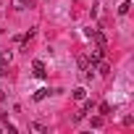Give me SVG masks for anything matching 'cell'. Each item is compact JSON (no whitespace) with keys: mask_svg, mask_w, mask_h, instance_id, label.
Here are the masks:
<instances>
[{"mask_svg":"<svg viewBox=\"0 0 134 134\" xmlns=\"http://www.w3.org/2000/svg\"><path fill=\"white\" fill-rule=\"evenodd\" d=\"M74 100H79V103L87 100V90H84V87H76V90H74Z\"/></svg>","mask_w":134,"mask_h":134,"instance_id":"obj_4","label":"cell"},{"mask_svg":"<svg viewBox=\"0 0 134 134\" xmlns=\"http://www.w3.org/2000/svg\"><path fill=\"white\" fill-rule=\"evenodd\" d=\"M103 124H105L103 116H95V118H92V129H103Z\"/></svg>","mask_w":134,"mask_h":134,"instance_id":"obj_10","label":"cell"},{"mask_svg":"<svg viewBox=\"0 0 134 134\" xmlns=\"http://www.w3.org/2000/svg\"><path fill=\"white\" fill-rule=\"evenodd\" d=\"M32 71H34V76H37V79H45V74H47L42 60H34V63H32Z\"/></svg>","mask_w":134,"mask_h":134,"instance_id":"obj_2","label":"cell"},{"mask_svg":"<svg viewBox=\"0 0 134 134\" xmlns=\"http://www.w3.org/2000/svg\"><path fill=\"white\" fill-rule=\"evenodd\" d=\"M13 8H16V11H24V8H29V0H13Z\"/></svg>","mask_w":134,"mask_h":134,"instance_id":"obj_7","label":"cell"},{"mask_svg":"<svg viewBox=\"0 0 134 134\" xmlns=\"http://www.w3.org/2000/svg\"><path fill=\"white\" fill-rule=\"evenodd\" d=\"M11 58H13L11 50H0V60H3V63H11Z\"/></svg>","mask_w":134,"mask_h":134,"instance_id":"obj_8","label":"cell"},{"mask_svg":"<svg viewBox=\"0 0 134 134\" xmlns=\"http://www.w3.org/2000/svg\"><path fill=\"white\" fill-rule=\"evenodd\" d=\"M103 58H105V47H100V45H97V47H95V50L90 53V63L95 66V63H100Z\"/></svg>","mask_w":134,"mask_h":134,"instance_id":"obj_1","label":"cell"},{"mask_svg":"<svg viewBox=\"0 0 134 134\" xmlns=\"http://www.w3.org/2000/svg\"><path fill=\"white\" fill-rule=\"evenodd\" d=\"M129 11H131V3H129V0H124V3L118 5V16H126Z\"/></svg>","mask_w":134,"mask_h":134,"instance_id":"obj_5","label":"cell"},{"mask_svg":"<svg viewBox=\"0 0 134 134\" xmlns=\"http://www.w3.org/2000/svg\"><path fill=\"white\" fill-rule=\"evenodd\" d=\"M29 129H32V131H40V134H42V131H47V129H45L40 121H32V124H29Z\"/></svg>","mask_w":134,"mask_h":134,"instance_id":"obj_11","label":"cell"},{"mask_svg":"<svg viewBox=\"0 0 134 134\" xmlns=\"http://www.w3.org/2000/svg\"><path fill=\"white\" fill-rule=\"evenodd\" d=\"M95 66H97V71H100L103 76H108V74H110V66H108V63H103V60H100V63H95Z\"/></svg>","mask_w":134,"mask_h":134,"instance_id":"obj_6","label":"cell"},{"mask_svg":"<svg viewBox=\"0 0 134 134\" xmlns=\"http://www.w3.org/2000/svg\"><path fill=\"white\" fill-rule=\"evenodd\" d=\"M110 110H113V108H110V103H103V105H100V113H103V116H108Z\"/></svg>","mask_w":134,"mask_h":134,"instance_id":"obj_12","label":"cell"},{"mask_svg":"<svg viewBox=\"0 0 134 134\" xmlns=\"http://www.w3.org/2000/svg\"><path fill=\"white\" fill-rule=\"evenodd\" d=\"M47 95H50V90H37V92H34V100L40 103V100H45Z\"/></svg>","mask_w":134,"mask_h":134,"instance_id":"obj_9","label":"cell"},{"mask_svg":"<svg viewBox=\"0 0 134 134\" xmlns=\"http://www.w3.org/2000/svg\"><path fill=\"white\" fill-rule=\"evenodd\" d=\"M0 16H3V11H0Z\"/></svg>","mask_w":134,"mask_h":134,"instance_id":"obj_14","label":"cell"},{"mask_svg":"<svg viewBox=\"0 0 134 134\" xmlns=\"http://www.w3.org/2000/svg\"><path fill=\"white\" fill-rule=\"evenodd\" d=\"M5 74H8V63L0 60V76H5Z\"/></svg>","mask_w":134,"mask_h":134,"instance_id":"obj_13","label":"cell"},{"mask_svg":"<svg viewBox=\"0 0 134 134\" xmlns=\"http://www.w3.org/2000/svg\"><path fill=\"white\" fill-rule=\"evenodd\" d=\"M92 37H95V42H97L100 47H105V45H108V40H105V34H103V32H97V29H95V32H92Z\"/></svg>","mask_w":134,"mask_h":134,"instance_id":"obj_3","label":"cell"}]
</instances>
